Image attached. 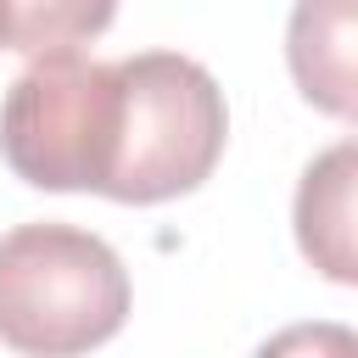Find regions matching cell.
I'll return each instance as SVG.
<instances>
[{"label":"cell","instance_id":"8992f818","mask_svg":"<svg viewBox=\"0 0 358 358\" xmlns=\"http://www.w3.org/2000/svg\"><path fill=\"white\" fill-rule=\"evenodd\" d=\"M117 0H0V50L45 56L106 34Z\"/></svg>","mask_w":358,"mask_h":358},{"label":"cell","instance_id":"277c9868","mask_svg":"<svg viewBox=\"0 0 358 358\" xmlns=\"http://www.w3.org/2000/svg\"><path fill=\"white\" fill-rule=\"evenodd\" d=\"M352 173H358V151H352V140H341L319 162H308V173L296 185V246L336 285L358 280V257H352Z\"/></svg>","mask_w":358,"mask_h":358},{"label":"cell","instance_id":"6da1fadb","mask_svg":"<svg viewBox=\"0 0 358 358\" xmlns=\"http://www.w3.org/2000/svg\"><path fill=\"white\" fill-rule=\"evenodd\" d=\"M117 73V145L101 196L151 207L196 190L229 134L218 78L179 50H140L112 62Z\"/></svg>","mask_w":358,"mask_h":358},{"label":"cell","instance_id":"5b68a950","mask_svg":"<svg viewBox=\"0 0 358 358\" xmlns=\"http://www.w3.org/2000/svg\"><path fill=\"white\" fill-rule=\"evenodd\" d=\"M352 11L358 0H296L285 34L296 90L330 117H352Z\"/></svg>","mask_w":358,"mask_h":358},{"label":"cell","instance_id":"3957f363","mask_svg":"<svg viewBox=\"0 0 358 358\" xmlns=\"http://www.w3.org/2000/svg\"><path fill=\"white\" fill-rule=\"evenodd\" d=\"M117 145V73L78 50L34 56L0 101V157L39 190H101Z\"/></svg>","mask_w":358,"mask_h":358},{"label":"cell","instance_id":"7a4b0ae2","mask_svg":"<svg viewBox=\"0 0 358 358\" xmlns=\"http://www.w3.org/2000/svg\"><path fill=\"white\" fill-rule=\"evenodd\" d=\"M129 319L123 257L73 224H22L0 235V341L67 358L112 341Z\"/></svg>","mask_w":358,"mask_h":358}]
</instances>
